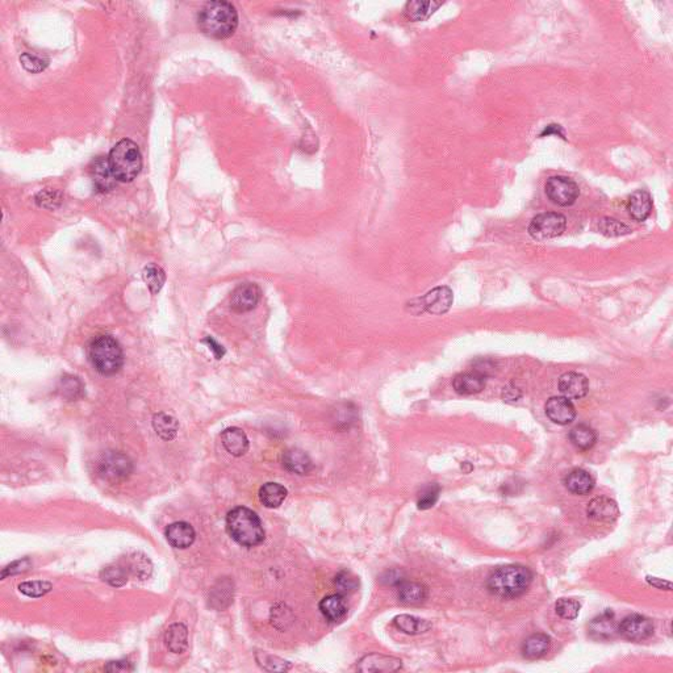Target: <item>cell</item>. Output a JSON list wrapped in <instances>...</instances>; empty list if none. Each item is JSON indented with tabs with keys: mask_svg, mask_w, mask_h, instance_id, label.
<instances>
[{
	"mask_svg": "<svg viewBox=\"0 0 673 673\" xmlns=\"http://www.w3.org/2000/svg\"><path fill=\"white\" fill-rule=\"evenodd\" d=\"M569 440L576 448L586 451L596 444V431L588 425H578L569 431Z\"/></svg>",
	"mask_w": 673,
	"mask_h": 673,
	"instance_id": "obj_33",
	"label": "cell"
},
{
	"mask_svg": "<svg viewBox=\"0 0 673 673\" xmlns=\"http://www.w3.org/2000/svg\"><path fill=\"white\" fill-rule=\"evenodd\" d=\"M566 228V216L547 212L538 214L532 220L529 225V234L536 241H547L562 236Z\"/></svg>",
	"mask_w": 673,
	"mask_h": 673,
	"instance_id": "obj_7",
	"label": "cell"
},
{
	"mask_svg": "<svg viewBox=\"0 0 673 673\" xmlns=\"http://www.w3.org/2000/svg\"><path fill=\"white\" fill-rule=\"evenodd\" d=\"M441 5H442L441 1H434V0L409 1L405 4L404 15L411 21H424L428 20L429 17L433 15Z\"/></svg>",
	"mask_w": 673,
	"mask_h": 673,
	"instance_id": "obj_25",
	"label": "cell"
},
{
	"mask_svg": "<svg viewBox=\"0 0 673 673\" xmlns=\"http://www.w3.org/2000/svg\"><path fill=\"white\" fill-rule=\"evenodd\" d=\"M107 672H129L133 671L135 668L128 660H117V661H109L104 667Z\"/></svg>",
	"mask_w": 673,
	"mask_h": 673,
	"instance_id": "obj_47",
	"label": "cell"
},
{
	"mask_svg": "<svg viewBox=\"0 0 673 673\" xmlns=\"http://www.w3.org/2000/svg\"><path fill=\"white\" fill-rule=\"evenodd\" d=\"M533 582L529 568L517 564L499 567L487 580V588L492 595L501 598H516L527 592Z\"/></svg>",
	"mask_w": 673,
	"mask_h": 673,
	"instance_id": "obj_2",
	"label": "cell"
},
{
	"mask_svg": "<svg viewBox=\"0 0 673 673\" xmlns=\"http://www.w3.org/2000/svg\"><path fill=\"white\" fill-rule=\"evenodd\" d=\"M334 584H336L339 595L354 593L359 586V582H358L356 576H354L352 572H349V571L339 572L336 576Z\"/></svg>",
	"mask_w": 673,
	"mask_h": 673,
	"instance_id": "obj_41",
	"label": "cell"
},
{
	"mask_svg": "<svg viewBox=\"0 0 673 673\" xmlns=\"http://www.w3.org/2000/svg\"><path fill=\"white\" fill-rule=\"evenodd\" d=\"M551 133L558 135V136H560V137H564V133H563V129H562V126H560V125H549V126H547V128H546V129L542 132V135H540V136H542V137H543V136H546V135L549 136V135H551Z\"/></svg>",
	"mask_w": 673,
	"mask_h": 673,
	"instance_id": "obj_51",
	"label": "cell"
},
{
	"mask_svg": "<svg viewBox=\"0 0 673 673\" xmlns=\"http://www.w3.org/2000/svg\"><path fill=\"white\" fill-rule=\"evenodd\" d=\"M142 277L148 286V288L150 290V292L153 295H157L158 292L161 291L166 283V274L165 271L157 266V264H148L144 271H142Z\"/></svg>",
	"mask_w": 673,
	"mask_h": 673,
	"instance_id": "obj_34",
	"label": "cell"
},
{
	"mask_svg": "<svg viewBox=\"0 0 673 673\" xmlns=\"http://www.w3.org/2000/svg\"><path fill=\"white\" fill-rule=\"evenodd\" d=\"M262 290L257 283L240 284L230 295V309L236 313H246L260 304Z\"/></svg>",
	"mask_w": 673,
	"mask_h": 673,
	"instance_id": "obj_11",
	"label": "cell"
},
{
	"mask_svg": "<svg viewBox=\"0 0 673 673\" xmlns=\"http://www.w3.org/2000/svg\"><path fill=\"white\" fill-rule=\"evenodd\" d=\"M221 441L225 450L233 457H242L249 450V438L240 428H229L223 431Z\"/></svg>",
	"mask_w": 673,
	"mask_h": 673,
	"instance_id": "obj_22",
	"label": "cell"
},
{
	"mask_svg": "<svg viewBox=\"0 0 673 673\" xmlns=\"http://www.w3.org/2000/svg\"><path fill=\"white\" fill-rule=\"evenodd\" d=\"M165 642L174 654H183L188 647V630L183 624H174L165 634Z\"/></svg>",
	"mask_w": 673,
	"mask_h": 673,
	"instance_id": "obj_28",
	"label": "cell"
},
{
	"mask_svg": "<svg viewBox=\"0 0 673 673\" xmlns=\"http://www.w3.org/2000/svg\"><path fill=\"white\" fill-rule=\"evenodd\" d=\"M402 661L393 657H385L382 654H369L358 664L361 672H396L401 670Z\"/></svg>",
	"mask_w": 673,
	"mask_h": 673,
	"instance_id": "obj_16",
	"label": "cell"
},
{
	"mask_svg": "<svg viewBox=\"0 0 673 673\" xmlns=\"http://www.w3.org/2000/svg\"><path fill=\"white\" fill-rule=\"evenodd\" d=\"M382 580L383 582L389 584V585H398L400 582H404L402 573H401V571H398V569H392V571L385 572Z\"/></svg>",
	"mask_w": 673,
	"mask_h": 673,
	"instance_id": "obj_49",
	"label": "cell"
},
{
	"mask_svg": "<svg viewBox=\"0 0 673 673\" xmlns=\"http://www.w3.org/2000/svg\"><path fill=\"white\" fill-rule=\"evenodd\" d=\"M545 409L551 421L562 426L571 424L576 417L575 407L571 402V400L567 398H559V396L551 398L550 400H547Z\"/></svg>",
	"mask_w": 673,
	"mask_h": 673,
	"instance_id": "obj_13",
	"label": "cell"
},
{
	"mask_svg": "<svg viewBox=\"0 0 673 673\" xmlns=\"http://www.w3.org/2000/svg\"><path fill=\"white\" fill-rule=\"evenodd\" d=\"M393 625L402 632L405 634H411V635H415V634H422V632H426L429 628H431V625L429 624L426 619H421L418 617H414V615H408V614H401V615H398L395 619H393Z\"/></svg>",
	"mask_w": 673,
	"mask_h": 673,
	"instance_id": "obj_31",
	"label": "cell"
},
{
	"mask_svg": "<svg viewBox=\"0 0 673 673\" xmlns=\"http://www.w3.org/2000/svg\"><path fill=\"white\" fill-rule=\"evenodd\" d=\"M203 342H204V343H207V346L209 347V350L214 352V358H216V359H223V358H224V355H225V352H227L225 347H224L223 345H220V343H218L216 339H214L212 336H207V338H205Z\"/></svg>",
	"mask_w": 673,
	"mask_h": 673,
	"instance_id": "obj_48",
	"label": "cell"
},
{
	"mask_svg": "<svg viewBox=\"0 0 673 673\" xmlns=\"http://www.w3.org/2000/svg\"><path fill=\"white\" fill-rule=\"evenodd\" d=\"M109 168L117 182L129 183L137 178L142 168V155L137 144L124 138L119 141L108 155Z\"/></svg>",
	"mask_w": 673,
	"mask_h": 673,
	"instance_id": "obj_5",
	"label": "cell"
},
{
	"mask_svg": "<svg viewBox=\"0 0 673 673\" xmlns=\"http://www.w3.org/2000/svg\"><path fill=\"white\" fill-rule=\"evenodd\" d=\"M287 497V490L277 483H266L260 487V500L266 507L274 509L283 504Z\"/></svg>",
	"mask_w": 673,
	"mask_h": 673,
	"instance_id": "obj_29",
	"label": "cell"
},
{
	"mask_svg": "<svg viewBox=\"0 0 673 673\" xmlns=\"http://www.w3.org/2000/svg\"><path fill=\"white\" fill-rule=\"evenodd\" d=\"M128 572L129 569L119 564L115 566H108L102 571L100 578L103 582H107L112 586H123L124 584L128 582Z\"/></svg>",
	"mask_w": 673,
	"mask_h": 673,
	"instance_id": "obj_37",
	"label": "cell"
},
{
	"mask_svg": "<svg viewBox=\"0 0 673 673\" xmlns=\"http://www.w3.org/2000/svg\"><path fill=\"white\" fill-rule=\"evenodd\" d=\"M618 632L628 641L641 642L648 639L654 634V624L650 618L641 614H631L625 617L618 625Z\"/></svg>",
	"mask_w": 673,
	"mask_h": 673,
	"instance_id": "obj_10",
	"label": "cell"
},
{
	"mask_svg": "<svg viewBox=\"0 0 673 673\" xmlns=\"http://www.w3.org/2000/svg\"><path fill=\"white\" fill-rule=\"evenodd\" d=\"M320 611L322 615L333 624L342 622L347 614V606L342 595H330L322 598L320 602Z\"/></svg>",
	"mask_w": 673,
	"mask_h": 673,
	"instance_id": "obj_23",
	"label": "cell"
},
{
	"mask_svg": "<svg viewBox=\"0 0 673 673\" xmlns=\"http://www.w3.org/2000/svg\"><path fill=\"white\" fill-rule=\"evenodd\" d=\"M283 467L292 474L308 475L313 470V461L306 451L300 448H288L282 455Z\"/></svg>",
	"mask_w": 673,
	"mask_h": 673,
	"instance_id": "obj_19",
	"label": "cell"
},
{
	"mask_svg": "<svg viewBox=\"0 0 673 673\" xmlns=\"http://www.w3.org/2000/svg\"><path fill=\"white\" fill-rule=\"evenodd\" d=\"M440 492H441V488L438 484H428L426 487H424L418 494V501H417L418 509L426 510V509H430L431 506H434L438 500V497H440Z\"/></svg>",
	"mask_w": 673,
	"mask_h": 673,
	"instance_id": "obj_43",
	"label": "cell"
},
{
	"mask_svg": "<svg viewBox=\"0 0 673 673\" xmlns=\"http://www.w3.org/2000/svg\"><path fill=\"white\" fill-rule=\"evenodd\" d=\"M332 421L338 429H349L356 421V409L350 402L336 405L333 411Z\"/></svg>",
	"mask_w": 673,
	"mask_h": 673,
	"instance_id": "obj_35",
	"label": "cell"
},
{
	"mask_svg": "<svg viewBox=\"0 0 673 673\" xmlns=\"http://www.w3.org/2000/svg\"><path fill=\"white\" fill-rule=\"evenodd\" d=\"M521 396H522V393H521L520 389L516 388V387H513V385L506 387V388H504V391H503V398H504L505 401H507V402H514V401H517L518 398H521Z\"/></svg>",
	"mask_w": 673,
	"mask_h": 673,
	"instance_id": "obj_50",
	"label": "cell"
},
{
	"mask_svg": "<svg viewBox=\"0 0 673 673\" xmlns=\"http://www.w3.org/2000/svg\"><path fill=\"white\" fill-rule=\"evenodd\" d=\"M57 391L60 392L62 398L69 401H74L84 395V384L78 376L63 375L58 383Z\"/></svg>",
	"mask_w": 673,
	"mask_h": 673,
	"instance_id": "obj_32",
	"label": "cell"
},
{
	"mask_svg": "<svg viewBox=\"0 0 673 673\" xmlns=\"http://www.w3.org/2000/svg\"><path fill=\"white\" fill-rule=\"evenodd\" d=\"M586 514L591 520L596 522L612 523L619 516V507L612 499L596 497L588 504Z\"/></svg>",
	"mask_w": 673,
	"mask_h": 673,
	"instance_id": "obj_14",
	"label": "cell"
},
{
	"mask_svg": "<svg viewBox=\"0 0 673 673\" xmlns=\"http://www.w3.org/2000/svg\"><path fill=\"white\" fill-rule=\"evenodd\" d=\"M198 24L200 31L211 38H228L238 27L237 8L229 1H208L200 8Z\"/></svg>",
	"mask_w": 673,
	"mask_h": 673,
	"instance_id": "obj_1",
	"label": "cell"
},
{
	"mask_svg": "<svg viewBox=\"0 0 673 673\" xmlns=\"http://www.w3.org/2000/svg\"><path fill=\"white\" fill-rule=\"evenodd\" d=\"M52 588H53V585L49 582H44V580L23 582L19 585V591L21 593H24L25 596L32 597V598L45 596L46 593H49L52 591Z\"/></svg>",
	"mask_w": 673,
	"mask_h": 673,
	"instance_id": "obj_40",
	"label": "cell"
},
{
	"mask_svg": "<svg viewBox=\"0 0 673 673\" xmlns=\"http://www.w3.org/2000/svg\"><path fill=\"white\" fill-rule=\"evenodd\" d=\"M598 231L605 236V237H621V236H628L631 233V229L626 224L612 218V217H604L598 221Z\"/></svg>",
	"mask_w": 673,
	"mask_h": 673,
	"instance_id": "obj_36",
	"label": "cell"
},
{
	"mask_svg": "<svg viewBox=\"0 0 673 673\" xmlns=\"http://www.w3.org/2000/svg\"><path fill=\"white\" fill-rule=\"evenodd\" d=\"M92 367L104 376L117 374L124 366V352L117 339L109 334L95 336L87 349Z\"/></svg>",
	"mask_w": 673,
	"mask_h": 673,
	"instance_id": "obj_4",
	"label": "cell"
},
{
	"mask_svg": "<svg viewBox=\"0 0 673 673\" xmlns=\"http://www.w3.org/2000/svg\"><path fill=\"white\" fill-rule=\"evenodd\" d=\"M227 529L231 539L244 547H255L264 540V530L260 517L245 506L230 510L227 516Z\"/></svg>",
	"mask_w": 673,
	"mask_h": 673,
	"instance_id": "obj_3",
	"label": "cell"
},
{
	"mask_svg": "<svg viewBox=\"0 0 673 673\" xmlns=\"http://www.w3.org/2000/svg\"><path fill=\"white\" fill-rule=\"evenodd\" d=\"M153 428L163 441H172L179 430L178 421L166 413H157L153 417Z\"/></svg>",
	"mask_w": 673,
	"mask_h": 673,
	"instance_id": "obj_30",
	"label": "cell"
},
{
	"mask_svg": "<svg viewBox=\"0 0 673 673\" xmlns=\"http://www.w3.org/2000/svg\"><path fill=\"white\" fill-rule=\"evenodd\" d=\"M20 63L28 73L36 74L44 71L49 66V58L34 53H23L20 56Z\"/></svg>",
	"mask_w": 673,
	"mask_h": 673,
	"instance_id": "obj_38",
	"label": "cell"
},
{
	"mask_svg": "<svg viewBox=\"0 0 673 673\" xmlns=\"http://www.w3.org/2000/svg\"><path fill=\"white\" fill-rule=\"evenodd\" d=\"M98 475L111 484L123 483L133 472V463L123 453L107 451L96 466Z\"/></svg>",
	"mask_w": 673,
	"mask_h": 673,
	"instance_id": "obj_6",
	"label": "cell"
},
{
	"mask_svg": "<svg viewBox=\"0 0 673 673\" xmlns=\"http://www.w3.org/2000/svg\"><path fill=\"white\" fill-rule=\"evenodd\" d=\"M89 171L93 187L96 188L98 192L104 194L108 191H112L116 187L117 181L112 174L108 158L106 157H96L95 159H92L89 166Z\"/></svg>",
	"mask_w": 673,
	"mask_h": 673,
	"instance_id": "obj_12",
	"label": "cell"
},
{
	"mask_svg": "<svg viewBox=\"0 0 673 673\" xmlns=\"http://www.w3.org/2000/svg\"><path fill=\"white\" fill-rule=\"evenodd\" d=\"M414 301L417 303V306L412 304L411 308H417L415 315L424 312H428L430 315H444L453 306L454 295L448 287H437Z\"/></svg>",
	"mask_w": 673,
	"mask_h": 673,
	"instance_id": "obj_9",
	"label": "cell"
},
{
	"mask_svg": "<svg viewBox=\"0 0 673 673\" xmlns=\"http://www.w3.org/2000/svg\"><path fill=\"white\" fill-rule=\"evenodd\" d=\"M617 631H618V625L615 622L614 613L611 611H606L596 617L595 619H592V622L588 626L589 635L597 641L612 639L615 637Z\"/></svg>",
	"mask_w": 673,
	"mask_h": 673,
	"instance_id": "obj_18",
	"label": "cell"
},
{
	"mask_svg": "<svg viewBox=\"0 0 673 673\" xmlns=\"http://www.w3.org/2000/svg\"><path fill=\"white\" fill-rule=\"evenodd\" d=\"M551 639L546 634H533L522 644V654L526 659L542 658L550 650Z\"/></svg>",
	"mask_w": 673,
	"mask_h": 673,
	"instance_id": "obj_27",
	"label": "cell"
},
{
	"mask_svg": "<svg viewBox=\"0 0 673 673\" xmlns=\"http://www.w3.org/2000/svg\"><path fill=\"white\" fill-rule=\"evenodd\" d=\"M220 598H223V609L227 608L230 602L233 601L231 600L233 598V589H231V584H230L229 580L220 582V588H214V592H212V597H211L212 606H214V608L218 606Z\"/></svg>",
	"mask_w": 673,
	"mask_h": 673,
	"instance_id": "obj_44",
	"label": "cell"
},
{
	"mask_svg": "<svg viewBox=\"0 0 673 673\" xmlns=\"http://www.w3.org/2000/svg\"><path fill=\"white\" fill-rule=\"evenodd\" d=\"M559 391L568 400H580L589 391L588 379L578 372H567L559 379Z\"/></svg>",
	"mask_w": 673,
	"mask_h": 673,
	"instance_id": "obj_15",
	"label": "cell"
},
{
	"mask_svg": "<svg viewBox=\"0 0 673 673\" xmlns=\"http://www.w3.org/2000/svg\"><path fill=\"white\" fill-rule=\"evenodd\" d=\"M165 534H166L168 543L172 547L181 549V550L188 549L190 546H192V543L195 542V538H196V533H195L194 527L187 522H174V523L168 525Z\"/></svg>",
	"mask_w": 673,
	"mask_h": 673,
	"instance_id": "obj_17",
	"label": "cell"
},
{
	"mask_svg": "<svg viewBox=\"0 0 673 673\" xmlns=\"http://www.w3.org/2000/svg\"><path fill=\"white\" fill-rule=\"evenodd\" d=\"M628 211L632 220L638 223L646 221L652 211L651 195L644 190L635 191L628 199Z\"/></svg>",
	"mask_w": 673,
	"mask_h": 673,
	"instance_id": "obj_20",
	"label": "cell"
},
{
	"mask_svg": "<svg viewBox=\"0 0 673 673\" xmlns=\"http://www.w3.org/2000/svg\"><path fill=\"white\" fill-rule=\"evenodd\" d=\"M556 614L564 619H575L580 612V604L572 598H560L555 604Z\"/></svg>",
	"mask_w": 673,
	"mask_h": 673,
	"instance_id": "obj_39",
	"label": "cell"
},
{
	"mask_svg": "<svg viewBox=\"0 0 673 673\" xmlns=\"http://www.w3.org/2000/svg\"><path fill=\"white\" fill-rule=\"evenodd\" d=\"M128 569L144 580V579L150 576L152 564L146 556H144L141 554H133L130 558V564H129Z\"/></svg>",
	"mask_w": 673,
	"mask_h": 673,
	"instance_id": "obj_42",
	"label": "cell"
},
{
	"mask_svg": "<svg viewBox=\"0 0 673 673\" xmlns=\"http://www.w3.org/2000/svg\"><path fill=\"white\" fill-rule=\"evenodd\" d=\"M32 567L31 560L28 558L25 559H21V560H16L12 564L5 567L1 572V579H5L7 576H11V575H17V573H23L25 571H28Z\"/></svg>",
	"mask_w": 673,
	"mask_h": 673,
	"instance_id": "obj_46",
	"label": "cell"
},
{
	"mask_svg": "<svg viewBox=\"0 0 673 673\" xmlns=\"http://www.w3.org/2000/svg\"><path fill=\"white\" fill-rule=\"evenodd\" d=\"M567 490L573 494L585 496L595 488V480L593 477L582 468H576L567 475L564 480Z\"/></svg>",
	"mask_w": 673,
	"mask_h": 673,
	"instance_id": "obj_24",
	"label": "cell"
},
{
	"mask_svg": "<svg viewBox=\"0 0 673 673\" xmlns=\"http://www.w3.org/2000/svg\"><path fill=\"white\" fill-rule=\"evenodd\" d=\"M454 389L457 393L463 396H471L480 393L486 387V376L479 372H464L455 376L454 379Z\"/></svg>",
	"mask_w": 673,
	"mask_h": 673,
	"instance_id": "obj_21",
	"label": "cell"
},
{
	"mask_svg": "<svg viewBox=\"0 0 673 673\" xmlns=\"http://www.w3.org/2000/svg\"><path fill=\"white\" fill-rule=\"evenodd\" d=\"M398 586V598L402 604L418 605L426 601L428 588L424 584L414 582H401Z\"/></svg>",
	"mask_w": 673,
	"mask_h": 673,
	"instance_id": "obj_26",
	"label": "cell"
},
{
	"mask_svg": "<svg viewBox=\"0 0 673 673\" xmlns=\"http://www.w3.org/2000/svg\"><path fill=\"white\" fill-rule=\"evenodd\" d=\"M262 657H257V660L262 665V668L267 670V671H287L291 668L290 663L283 660V659L276 658V657H273V655H267V654H258Z\"/></svg>",
	"mask_w": 673,
	"mask_h": 673,
	"instance_id": "obj_45",
	"label": "cell"
},
{
	"mask_svg": "<svg viewBox=\"0 0 673 673\" xmlns=\"http://www.w3.org/2000/svg\"><path fill=\"white\" fill-rule=\"evenodd\" d=\"M545 188L547 198L559 207L573 205L580 195V190L576 182L562 175L549 178Z\"/></svg>",
	"mask_w": 673,
	"mask_h": 673,
	"instance_id": "obj_8",
	"label": "cell"
}]
</instances>
